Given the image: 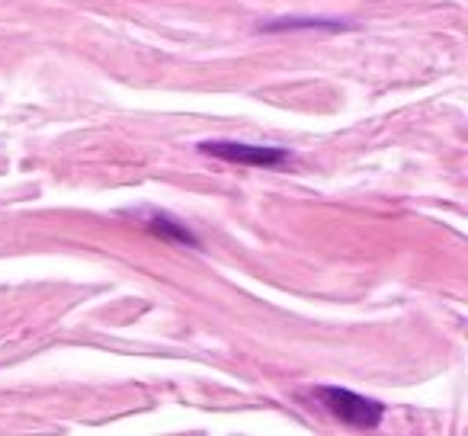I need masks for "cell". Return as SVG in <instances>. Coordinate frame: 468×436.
I'll return each mask as SVG.
<instances>
[{"mask_svg":"<svg viewBox=\"0 0 468 436\" xmlns=\"http://www.w3.org/2000/svg\"><path fill=\"white\" fill-rule=\"evenodd\" d=\"M312 395L324 404L327 414L337 417V420H344L346 427L372 430V427H378V423H382V417H385V404L372 401V398H366V395H356V391H350V388L318 385Z\"/></svg>","mask_w":468,"mask_h":436,"instance_id":"1","label":"cell"},{"mask_svg":"<svg viewBox=\"0 0 468 436\" xmlns=\"http://www.w3.org/2000/svg\"><path fill=\"white\" fill-rule=\"evenodd\" d=\"M202 154H212L228 164H244V167H282L292 161V151L286 148H263V144H244V142H202Z\"/></svg>","mask_w":468,"mask_h":436,"instance_id":"2","label":"cell"},{"mask_svg":"<svg viewBox=\"0 0 468 436\" xmlns=\"http://www.w3.org/2000/svg\"><path fill=\"white\" fill-rule=\"evenodd\" d=\"M148 229L157 231L161 238H170V241H176V244H193V248H196V238L189 235L186 229H180V225L170 222V218H164V215H161V218H157V215H151V218H148Z\"/></svg>","mask_w":468,"mask_h":436,"instance_id":"3","label":"cell"},{"mask_svg":"<svg viewBox=\"0 0 468 436\" xmlns=\"http://www.w3.org/2000/svg\"><path fill=\"white\" fill-rule=\"evenodd\" d=\"M263 29H346V23H337V20H273Z\"/></svg>","mask_w":468,"mask_h":436,"instance_id":"4","label":"cell"}]
</instances>
